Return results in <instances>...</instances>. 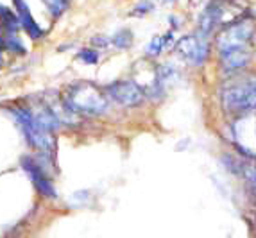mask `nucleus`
Here are the masks:
<instances>
[{
	"label": "nucleus",
	"mask_w": 256,
	"mask_h": 238,
	"mask_svg": "<svg viewBox=\"0 0 256 238\" xmlns=\"http://www.w3.org/2000/svg\"><path fill=\"white\" fill-rule=\"evenodd\" d=\"M108 98L122 108H140L147 95L134 79H118L104 86Z\"/></svg>",
	"instance_id": "nucleus-6"
},
{
	"label": "nucleus",
	"mask_w": 256,
	"mask_h": 238,
	"mask_svg": "<svg viewBox=\"0 0 256 238\" xmlns=\"http://www.w3.org/2000/svg\"><path fill=\"white\" fill-rule=\"evenodd\" d=\"M152 11H154L152 2H149V0H142V2H138V4L132 8V11L129 14H131V16L142 18V16H147V14L152 13Z\"/></svg>",
	"instance_id": "nucleus-14"
},
{
	"label": "nucleus",
	"mask_w": 256,
	"mask_h": 238,
	"mask_svg": "<svg viewBox=\"0 0 256 238\" xmlns=\"http://www.w3.org/2000/svg\"><path fill=\"white\" fill-rule=\"evenodd\" d=\"M20 165L24 168V172L29 176V179L32 181V184H34L36 192H38L40 196L45 197V199H56L58 197V192H56L52 179L43 170V166H40V163L36 162L34 158H29V156L22 158Z\"/></svg>",
	"instance_id": "nucleus-7"
},
{
	"label": "nucleus",
	"mask_w": 256,
	"mask_h": 238,
	"mask_svg": "<svg viewBox=\"0 0 256 238\" xmlns=\"http://www.w3.org/2000/svg\"><path fill=\"white\" fill-rule=\"evenodd\" d=\"M110 43H111V38H106V36H102V34H98V36H94V38H92V45H94V47H98V48L110 47Z\"/></svg>",
	"instance_id": "nucleus-16"
},
{
	"label": "nucleus",
	"mask_w": 256,
	"mask_h": 238,
	"mask_svg": "<svg viewBox=\"0 0 256 238\" xmlns=\"http://www.w3.org/2000/svg\"><path fill=\"white\" fill-rule=\"evenodd\" d=\"M214 52L244 50V48H256V20L249 14H240L235 20L222 26L212 38Z\"/></svg>",
	"instance_id": "nucleus-3"
},
{
	"label": "nucleus",
	"mask_w": 256,
	"mask_h": 238,
	"mask_svg": "<svg viewBox=\"0 0 256 238\" xmlns=\"http://www.w3.org/2000/svg\"><path fill=\"white\" fill-rule=\"evenodd\" d=\"M168 22H172V30L180 29V27H181V24H180L181 20L178 16H174V14H172V16H168Z\"/></svg>",
	"instance_id": "nucleus-17"
},
{
	"label": "nucleus",
	"mask_w": 256,
	"mask_h": 238,
	"mask_svg": "<svg viewBox=\"0 0 256 238\" xmlns=\"http://www.w3.org/2000/svg\"><path fill=\"white\" fill-rule=\"evenodd\" d=\"M4 27H0V50H6V34H4Z\"/></svg>",
	"instance_id": "nucleus-18"
},
{
	"label": "nucleus",
	"mask_w": 256,
	"mask_h": 238,
	"mask_svg": "<svg viewBox=\"0 0 256 238\" xmlns=\"http://www.w3.org/2000/svg\"><path fill=\"white\" fill-rule=\"evenodd\" d=\"M254 222H256V218H254Z\"/></svg>",
	"instance_id": "nucleus-20"
},
{
	"label": "nucleus",
	"mask_w": 256,
	"mask_h": 238,
	"mask_svg": "<svg viewBox=\"0 0 256 238\" xmlns=\"http://www.w3.org/2000/svg\"><path fill=\"white\" fill-rule=\"evenodd\" d=\"M77 60H81L84 64H97L98 52L95 48H81V50L77 52Z\"/></svg>",
	"instance_id": "nucleus-15"
},
{
	"label": "nucleus",
	"mask_w": 256,
	"mask_h": 238,
	"mask_svg": "<svg viewBox=\"0 0 256 238\" xmlns=\"http://www.w3.org/2000/svg\"><path fill=\"white\" fill-rule=\"evenodd\" d=\"M132 42H134V34H132L131 29H120L116 30L113 36H111V43L113 47H116L118 50H128V48L132 47Z\"/></svg>",
	"instance_id": "nucleus-10"
},
{
	"label": "nucleus",
	"mask_w": 256,
	"mask_h": 238,
	"mask_svg": "<svg viewBox=\"0 0 256 238\" xmlns=\"http://www.w3.org/2000/svg\"><path fill=\"white\" fill-rule=\"evenodd\" d=\"M43 4L47 8V11L50 13V16L54 20L61 18L64 13H66V9L70 6V0H43Z\"/></svg>",
	"instance_id": "nucleus-11"
},
{
	"label": "nucleus",
	"mask_w": 256,
	"mask_h": 238,
	"mask_svg": "<svg viewBox=\"0 0 256 238\" xmlns=\"http://www.w3.org/2000/svg\"><path fill=\"white\" fill-rule=\"evenodd\" d=\"M217 92V100L228 118L256 113V72L236 74L224 77Z\"/></svg>",
	"instance_id": "nucleus-1"
},
{
	"label": "nucleus",
	"mask_w": 256,
	"mask_h": 238,
	"mask_svg": "<svg viewBox=\"0 0 256 238\" xmlns=\"http://www.w3.org/2000/svg\"><path fill=\"white\" fill-rule=\"evenodd\" d=\"M165 50V42H163V36H154L146 47V56L149 60H154L158 58L162 52Z\"/></svg>",
	"instance_id": "nucleus-12"
},
{
	"label": "nucleus",
	"mask_w": 256,
	"mask_h": 238,
	"mask_svg": "<svg viewBox=\"0 0 256 238\" xmlns=\"http://www.w3.org/2000/svg\"><path fill=\"white\" fill-rule=\"evenodd\" d=\"M6 50L20 56L26 54V47L22 45L20 38H16V32H6Z\"/></svg>",
	"instance_id": "nucleus-13"
},
{
	"label": "nucleus",
	"mask_w": 256,
	"mask_h": 238,
	"mask_svg": "<svg viewBox=\"0 0 256 238\" xmlns=\"http://www.w3.org/2000/svg\"><path fill=\"white\" fill-rule=\"evenodd\" d=\"M14 9H16L18 20H20V27L27 32L30 40H42L45 30L38 26V22L34 20V16L30 14L29 6L26 4V0H13Z\"/></svg>",
	"instance_id": "nucleus-8"
},
{
	"label": "nucleus",
	"mask_w": 256,
	"mask_h": 238,
	"mask_svg": "<svg viewBox=\"0 0 256 238\" xmlns=\"http://www.w3.org/2000/svg\"><path fill=\"white\" fill-rule=\"evenodd\" d=\"M0 26L4 27L6 32H16L20 29V20H18V14L13 13L9 8L0 4Z\"/></svg>",
	"instance_id": "nucleus-9"
},
{
	"label": "nucleus",
	"mask_w": 256,
	"mask_h": 238,
	"mask_svg": "<svg viewBox=\"0 0 256 238\" xmlns=\"http://www.w3.org/2000/svg\"><path fill=\"white\" fill-rule=\"evenodd\" d=\"M61 102L76 116H102L110 110L104 88L92 81H74L64 86Z\"/></svg>",
	"instance_id": "nucleus-2"
},
{
	"label": "nucleus",
	"mask_w": 256,
	"mask_h": 238,
	"mask_svg": "<svg viewBox=\"0 0 256 238\" xmlns=\"http://www.w3.org/2000/svg\"><path fill=\"white\" fill-rule=\"evenodd\" d=\"M163 2H165V4H174L176 0H163Z\"/></svg>",
	"instance_id": "nucleus-19"
},
{
	"label": "nucleus",
	"mask_w": 256,
	"mask_h": 238,
	"mask_svg": "<svg viewBox=\"0 0 256 238\" xmlns=\"http://www.w3.org/2000/svg\"><path fill=\"white\" fill-rule=\"evenodd\" d=\"M174 48L186 64H190L192 68H201L212 58L214 43H212V36L199 32L196 29V32L186 34L178 40Z\"/></svg>",
	"instance_id": "nucleus-5"
},
{
	"label": "nucleus",
	"mask_w": 256,
	"mask_h": 238,
	"mask_svg": "<svg viewBox=\"0 0 256 238\" xmlns=\"http://www.w3.org/2000/svg\"><path fill=\"white\" fill-rule=\"evenodd\" d=\"M11 115L14 116L16 124L20 126L22 132L27 138L29 145L32 149L40 150L45 156H54L56 149H58V144H56V136L54 131L47 129L36 118V115L32 113V110L29 108H9Z\"/></svg>",
	"instance_id": "nucleus-4"
}]
</instances>
